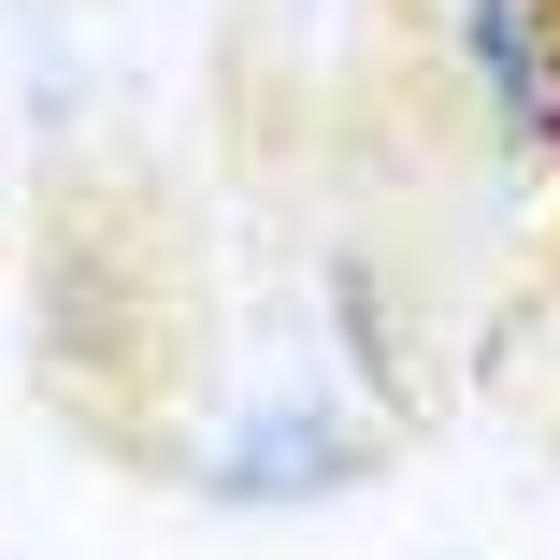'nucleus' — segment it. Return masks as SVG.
Segmentation results:
<instances>
[{
  "label": "nucleus",
  "instance_id": "1",
  "mask_svg": "<svg viewBox=\"0 0 560 560\" xmlns=\"http://www.w3.org/2000/svg\"><path fill=\"white\" fill-rule=\"evenodd\" d=\"M374 475H388V417H346V402H316V388L245 402L231 431H215V460H187L201 503H245V517H273V503H346V489H374Z\"/></svg>",
  "mask_w": 560,
  "mask_h": 560
},
{
  "label": "nucleus",
  "instance_id": "3",
  "mask_svg": "<svg viewBox=\"0 0 560 560\" xmlns=\"http://www.w3.org/2000/svg\"><path fill=\"white\" fill-rule=\"evenodd\" d=\"M330 302H346V346H360V374L388 388V417H402V316H388V259H330Z\"/></svg>",
  "mask_w": 560,
  "mask_h": 560
},
{
  "label": "nucleus",
  "instance_id": "2",
  "mask_svg": "<svg viewBox=\"0 0 560 560\" xmlns=\"http://www.w3.org/2000/svg\"><path fill=\"white\" fill-rule=\"evenodd\" d=\"M445 44L475 72V116L532 159H560V0H445Z\"/></svg>",
  "mask_w": 560,
  "mask_h": 560
}]
</instances>
